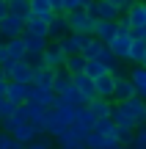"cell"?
I'll return each mask as SVG.
<instances>
[{"label": "cell", "mask_w": 146, "mask_h": 149, "mask_svg": "<svg viewBox=\"0 0 146 149\" xmlns=\"http://www.w3.org/2000/svg\"><path fill=\"white\" fill-rule=\"evenodd\" d=\"M83 74H88L91 80H99L102 74H108V69H105L99 61H86V72H83Z\"/></svg>", "instance_id": "f546056e"}, {"label": "cell", "mask_w": 146, "mask_h": 149, "mask_svg": "<svg viewBox=\"0 0 146 149\" xmlns=\"http://www.w3.org/2000/svg\"><path fill=\"white\" fill-rule=\"evenodd\" d=\"M116 33H119L116 31V22H97V28H94V39L99 44H105V47L116 39Z\"/></svg>", "instance_id": "d6986e66"}, {"label": "cell", "mask_w": 146, "mask_h": 149, "mask_svg": "<svg viewBox=\"0 0 146 149\" xmlns=\"http://www.w3.org/2000/svg\"><path fill=\"white\" fill-rule=\"evenodd\" d=\"M83 149H119V144L116 141H110V138H102L99 133H88L86 135V141H83Z\"/></svg>", "instance_id": "44dd1931"}, {"label": "cell", "mask_w": 146, "mask_h": 149, "mask_svg": "<svg viewBox=\"0 0 146 149\" xmlns=\"http://www.w3.org/2000/svg\"><path fill=\"white\" fill-rule=\"evenodd\" d=\"M94 91H97L99 100H110L113 102V77H110V74H102L99 80H94Z\"/></svg>", "instance_id": "d4e9b609"}, {"label": "cell", "mask_w": 146, "mask_h": 149, "mask_svg": "<svg viewBox=\"0 0 146 149\" xmlns=\"http://www.w3.org/2000/svg\"><path fill=\"white\" fill-rule=\"evenodd\" d=\"M66 33H69V25H66V14H53L47 22V36L53 39V42H58V39H64Z\"/></svg>", "instance_id": "4fadbf2b"}, {"label": "cell", "mask_w": 146, "mask_h": 149, "mask_svg": "<svg viewBox=\"0 0 146 149\" xmlns=\"http://www.w3.org/2000/svg\"><path fill=\"white\" fill-rule=\"evenodd\" d=\"M72 86H75V91L83 97V105L97 97V91H94V80L88 77V74H77V77H72Z\"/></svg>", "instance_id": "8fae6325"}, {"label": "cell", "mask_w": 146, "mask_h": 149, "mask_svg": "<svg viewBox=\"0 0 146 149\" xmlns=\"http://www.w3.org/2000/svg\"><path fill=\"white\" fill-rule=\"evenodd\" d=\"M141 66H143V69H146V58H143V64H141Z\"/></svg>", "instance_id": "74e56055"}, {"label": "cell", "mask_w": 146, "mask_h": 149, "mask_svg": "<svg viewBox=\"0 0 146 149\" xmlns=\"http://www.w3.org/2000/svg\"><path fill=\"white\" fill-rule=\"evenodd\" d=\"M28 102H33V105H39V108L47 111V108H53L55 94L50 88H36V86H33V88H30V100H28Z\"/></svg>", "instance_id": "603a6c76"}, {"label": "cell", "mask_w": 146, "mask_h": 149, "mask_svg": "<svg viewBox=\"0 0 146 149\" xmlns=\"http://www.w3.org/2000/svg\"><path fill=\"white\" fill-rule=\"evenodd\" d=\"M55 149H61V146H55Z\"/></svg>", "instance_id": "7bdbcfd3"}, {"label": "cell", "mask_w": 146, "mask_h": 149, "mask_svg": "<svg viewBox=\"0 0 146 149\" xmlns=\"http://www.w3.org/2000/svg\"><path fill=\"white\" fill-rule=\"evenodd\" d=\"M88 130L80 127V124H72V127H64L58 135H55V144H58L61 149H83V141H86Z\"/></svg>", "instance_id": "7a4b0ae2"}, {"label": "cell", "mask_w": 146, "mask_h": 149, "mask_svg": "<svg viewBox=\"0 0 146 149\" xmlns=\"http://www.w3.org/2000/svg\"><path fill=\"white\" fill-rule=\"evenodd\" d=\"M127 77H130V83L135 86V94L146 100V69L143 66H132L130 72H127Z\"/></svg>", "instance_id": "7402d4cb"}, {"label": "cell", "mask_w": 146, "mask_h": 149, "mask_svg": "<svg viewBox=\"0 0 146 149\" xmlns=\"http://www.w3.org/2000/svg\"><path fill=\"white\" fill-rule=\"evenodd\" d=\"M3 3H8V0H3Z\"/></svg>", "instance_id": "ab89813d"}, {"label": "cell", "mask_w": 146, "mask_h": 149, "mask_svg": "<svg viewBox=\"0 0 146 149\" xmlns=\"http://www.w3.org/2000/svg\"><path fill=\"white\" fill-rule=\"evenodd\" d=\"M130 44H132V39H130V33H116V39L108 44V50L116 55L119 61H127V53H130Z\"/></svg>", "instance_id": "2e32d148"}, {"label": "cell", "mask_w": 146, "mask_h": 149, "mask_svg": "<svg viewBox=\"0 0 146 149\" xmlns=\"http://www.w3.org/2000/svg\"><path fill=\"white\" fill-rule=\"evenodd\" d=\"M8 14H17V17L28 19V0H8Z\"/></svg>", "instance_id": "4dcf8cb0"}, {"label": "cell", "mask_w": 146, "mask_h": 149, "mask_svg": "<svg viewBox=\"0 0 146 149\" xmlns=\"http://www.w3.org/2000/svg\"><path fill=\"white\" fill-rule=\"evenodd\" d=\"M143 3H146V0H143Z\"/></svg>", "instance_id": "ee69618b"}, {"label": "cell", "mask_w": 146, "mask_h": 149, "mask_svg": "<svg viewBox=\"0 0 146 149\" xmlns=\"http://www.w3.org/2000/svg\"><path fill=\"white\" fill-rule=\"evenodd\" d=\"M3 17H8V3L0 0V19H3Z\"/></svg>", "instance_id": "8d00e7d4"}, {"label": "cell", "mask_w": 146, "mask_h": 149, "mask_svg": "<svg viewBox=\"0 0 146 149\" xmlns=\"http://www.w3.org/2000/svg\"><path fill=\"white\" fill-rule=\"evenodd\" d=\"M124 17H127V22H130V31H132V28H146V3H143V0L132 3Z\"/></svg>", "instance_id": "5bb4252c"}, {"label": "cell", "mask_w": 146, "mask_h": 149, "mask_svg": "<svg viewBox=\"0 0 146 149\" xmlns=\"http://www.w3.org/2000/svg\"><path fill=\"white\" fill-rule=\"evenodd\" d=\"M86 111L91 113L97 122H102V119H110V111H113V102L110 100H99V97H94L91 102H86Z\"/></svg>", "instance_id": "7c38bea8"}, {"label": "cell", "mask_w": 146, "mask_h": 149, "mask_svg": "<svg viewBox=\"0 0 146 149\" xmlns=\"http://www.w3.org/2000/svg\"><path fill=\"white\" fill-rule=\"evenodd\" d=\"M22 36H25V33H22ZM47 44L50 42H44V39L25 36V53H28V58H30V61H39V58H42V53L47 50Z\"/></svg>", "instance_id": "cb8c5ba5"}, {"label": "cell", "mask_w": 146, "mask_h": 149, "mask_svg": "<svg viewBox=\"0 0 146 149\" xmlns=\"http://www.w3.org/2000/svg\"><path fill=\"white\" fill-rule=\"evenodd\" d=\"M53 80H55L53 69H47V66H42V64L33 66V86H36V88H50L53 91Z\"/></svg>", "instance_id": "ac0fdd59"}, {"label": "cell", "mask_w": 146, "mask_h": 149, "mask_svg": "<svg viewBox=\"0 0 146 149\" xmlns=\"http://www.w3.org/2000/svg\"><path fill=\"white\" fill-rule=\"evenodd\" d=\"M30 88H33V86H25V83H11V80H8V83H6V100H8V102H14V105L19 108V105H25V102L30 100Z\"/></svg>", "instance_id": "52a82bcc"}, {"label": "cell", "mask_w": 146, "mask_h": 149, "mask_svg": "<svg viewBox=\"0 0 146 149\" xmlns=\"http://www.w3.org/2000/svg\"><path fill=\"white\" fill-rule=\"evenodd\" d=\"M64 61H66V55L61 53L55 44H47V50L42 53L39 64H42V66H47V69H53V72H58V69H64Z\"/></svg>", "instance_id": "30bf717a"}, {"label": "cell", "mask_w": 146, "mask_h": 149, "mask_svg": "<svg viewBox=\"0 0 146 149\" xmlns=\"http://www.w3.org/2000/svg\"><path fill=\"white\" fill-rule=\"evenodd\" d=\"M14 111H17V105H14V102H8V100H0V119H3V122L14 116Z\"/></svg>", "instance_id": "e575fe53"}, {"label": "cell", "mask_w": 146, "mask_h": 149, "mask_svg": "<svg viewBox=\"0 0 146 149\" xmlns=\"http://www.w3.org/2000/svg\"><path fill=\"white\" fill-rule=\"evenodd\" d=\"M25 149H55V141L53 138H47V135H39L36 141H30Z\"/></svg>", "instance_id": "1f68e13d"}, {"label": "cell", "mask_w": 146, "mask_h": 149, "mask_svg": "<svg viewBox=\"0 0 146 149\" xmlns=\"http://www.w3.org/2000/svg\"><path fill=\"white\" fill-rule=\"evenodd\" d=\"M119 149H132V146H119Z\"/></svg>", "instance_id": "f35d334b"}, {"label": "cell", "mask_w": 146, "mask_h": 149, "mask_svg": "<svg viewBox=\"0 0 146 149\" xmlns=\"http://www.w3.org/2000/svg\"><path fill=\"white\" fill-rule=\"evenodd\" d=\"M0 69H3V74L11 80V83L33 86V64L28 58H22V61H6V64H0Z\"/></svg>", "instance_id": "6da1fadb"}, {"label": "cell", "mask_w": 146, "mask_h": 149, "mask_svg": "<svg viewBox=\"0 0 146 149\" xmlns=\"http://www.w3.org/2000/svg\"><path fill=\"white\" fill-rule=\"evenodd\" d=\"M22 33H25V17L8 14L0 19V42H11V39L22 36Z\"/></svg>", "instance_id": "277c9868"}, {"label": "cell", "mask_w": 146, "mask_h": 149, "mask_svg": "<svg viewBox=\"0 0 146 149\" xmlns=\"http://www.w3.org/2000/svg\"><path fill=\"white\" fill-rule=\"evenodd\" d=\"M135 138V130H116V144L119 146H130Z\"/></svg>", "instance_id": "d6a6232c"}, {"label": "cell", "mask_w": 146, "mask_h": 149, "mask_svg": "<svg viewBox=\"0 0 146 149\" xmlns=\"http://www.w3.org/2000/svg\"><path fill=\"white\" fill-rule=\"evenodd\" d=\"M83 39L86 36H77V33H66L64 39H58V42H53L55 47L61 50V53L66 55V58H72V55H80V50H83Z\"/></svg>", "instance_id": "ba28073f"}, {"label": "cell", "mask_w": 146, "mask_h": 149, "mask_svg": "<svg viewBox=\"0 0 146 149\" xmlns=\"http://www.w3.org/2000/svg\"><path fill=\"white\" fill-rule=\"evenodd\" d=\"M94 133H99L102 138L116 141V124L110 122V119H102V122H97V124H94Z\"/></svg>", "instance_id": "f1b7e54d"}, {"label": "cell", "mask_w": 146, "mask_h": 149, "mask_svg": "<svg viewBox=\"0 0 146 149\" xmlns=\"http://www.w3.org/2000/svg\"><path fill=\"white\" fill-rule=\"evenodd\" d=\"M121 105L127 108V113H130V119H132V124H135V130L146 124V100H141V97H132V100L121 102Z\"/></svg>", "instance_id": "8992f818"}, {"label": "cell", "mask_w": 146, "mask_h": 149, "mask_svg": "<svg viewBox=\"0 0 146 149\" xmlns=\"http://www.w3.org/2000/svg\"><path fill=\"white\" fill-rule=\"evenodd\" d=\"M132 97H138V94H135V86L130 83V77L127 74L113 77V102H127Z\"/></svg>", "instance_id": "9c48e42d"}, {"label": "cell", "mask_w": 146, "mask_h": 149, "mask_svg": "<svg viewBox=\"0 0 146 149\" xmlns=\"http://www.w3.org/2000/svg\"><path fill=\"white\" fill-rule=\"evenodd\" d=\"M102 47H105V44H99L94 36H86V39H83V50H80V55H83L86 61H97L99 53H102Z\"/></svg>", "instance_id": "484cf974"}, {"label": "cell", "mask_w": 146, "mask_h": 149, "mask_svg": "<svg viewBox=\"0 0 146 149\" xmlns=\"http://www.w3.org/2000/svg\"><path fill=\"white\" fill-rule=\"evenodd\" d=\"M110 122L116 124V130H135V124H132L130 113H127V108L121 105V102H113V111H110Z\"/></svg>", "instance_id": "9a60e30c"}, {"label": "cell", "mask_w": 146, "mask_h": 149, "mask_svg": "<svg viewBox=\"0 0 146 149\" xmlns=\"http://www.w3.org/2000/svg\"><path fill=\"white\" fill-rule=\"evenodd\" d=\"M66 25H69V33H77V36H94L97 19H91L86 11H72V14H66Z\"/></svg>", "instance_id": "3957f363"}, {"label": "cell", "mask_w": 146, "mask_h": 149, "mask_svg": "<svg viewBox=\"0 0 146 149\" xmlns=\"http://www.w3.org/2000/svg\"><path fill=\"white\" fill-rule=\"evenodd\" d=\"M55 11L50 6V0H28V17L33 19H50Z\"/></svg>", "instance_id": "e0dca14e"}, {"label": "cell", "mask_w": 146, "mask_h": 149, "mask_svg": "<svg viewBox=\"0 0 146 149\" xmlns=\"http://www.w3.org/2000/svg\"><path fill=\"white\" fill-rule=\"evenodd\" d=\"M50 111L55 113V119H58L61 127H72V124H77V111H80V108L66 105V102H61L58 97H55V102H53V108H50Z\"/></svg>", "instance_id": "5b68a950"}, {"label": "cell", "mask_w": 146, "mask_h": 149, "mask_svg": "<svg viewBox=\"0 0 146 149\" xmlns=\"http://www.w3.org/2000/svg\"><path fill=\"white\" fill-rule=\"evenodd\" d=\"M0 47H3V42H0Z\"/></svg>", "instance_id": "b9f144b4"}, {"label": "cell", "mask_w": 146, "mask_h": 149, "mask_svg": "<svg viewBox=\"0 0 146 149\" xmlns=\"http://www.w3.org/2000/svg\"><path fill=\"white\" fill-rule=\"evenodd\" d=\"M69 88H72V77L64 69H58V72H55V80H53V94L61 97V94H66Z\"/></svg>", "instance_id": "83f0119b"}, {"label": "cell", "mask_w": 146, "mask_h": 149, "mask_svg": "<svg viewBox=\"0 0 146 149\" xmlns=\"http://www.w3.org/2000/svg\"><path fill=\"white\" fill-rule=\"evenodd\" d=\"M0 124H3V119H0Z\"/></svg>", "instance_id": "60d3db41"}, {"label": "cell", "mask_w": 146, "mask_h": 149, "mask_svg": "<svg viewBox=\"0 0 146 149\" xmlns=\"http://www.w3.org/2000/svg\"><path fill=\"white\" fill-rule=\"evenodd\" d=\"M47 22L50 19H33V17H28L25 19V36H33V39H44L47 42Z\"/></svg>", "instance_id": "ffe728a7"}, {"label": "cell", "mask_w": 146, "mask_h": 149, "mask_svg": "<svg viewBox=\"0 0 146 149\" xmlns=\"http://www.w3.org/2000/svg\"><path fill=\"white\" fill-rule=\"evenodd\" d=\"M0 149H25V146H22V144H17L11 135H3V133H0Z\"/></svg>", "instance_id": "d590c367"}, {"label": "cell", "mask_w": 146, "mask_h": 149, "mask_svg": "<svg viewBox=\"0 0 146 149\" xmlns=\"http://www.w3.org/2000/svg\"><path fill=\"white\" fill-rule=\"evenodd\" d=\"M130 146H132V149H146V124L135 130V138H132Z\"/></svg>", "instance_id": "836d02e7"}, {"label": "cell", "mask_w": 146, "mask_h": 149, "mask_svg": "<svg viewBox=\"0 0 146 149\" xmlns=\"http://www.w3.org/2000/svg\"><path fill=\"white\" fill-rule=\"evenodd\" d=\"M64 72L69 74V77H77V74L86 72V58L83 55H72V58L64 61Z\"/></svg>", "instance_id": "4316f807"}]
</instances>
